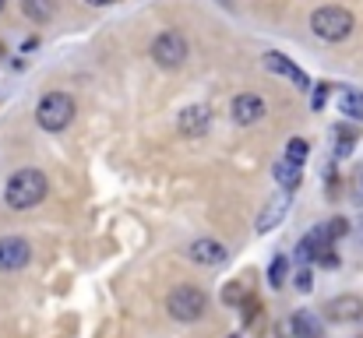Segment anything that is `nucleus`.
<instances>
[{
	"label": "nucleus",
	"instance_id": "9b49d317",
	"mask_svg": "<svg viewBox=\"0 0 363 338\" xmlns=\"http://www.w3.org/2000/svg\"><path fill=\"white\" fill-rule=\"evenodd\" d=\"M286 212H289V194H286V191H279V194L261 208V215H257V232L264 236V232H272L275 225H282Z\"/></svg>",
	"mask_w": 363,
	"mask_h": 338
},
{
	"label": "nucleus",
	"instance_id": "aec40b11",
	"mask_svg": "<svg viewBox=\"0 0 363 338\" xmlns=\"http://www.w3.org/2000/svg\"><path fill=\"white\" fill-rule=\"evenodd\" d=\"M286 271H289V261L279 254V257L268 264V282H272V289H279V286L286 282Z\"/></svg>",
	"mask_w": 363,
	"mask_h": 338
},
{
	"label": "nucleus",
	"instance_id": "1a4fd4ad",
	"mask_svg": "<svg viewBox=\"0 0 363 338\" xmlns=\"http://www.w3.org/2000/svg\"><path fill=\"white\" fill-rule=\"evenodd\" d=\"M187 257L194 261V264H201V268H219V264H226V247L219 243V240H208V236H201V240H194L191 247H187Z\"/></svg>",
	"mask_w": 363,
	"mask_h": 338
},
{
	"label": "nucleus",
	"instance_id": "dca6fc26",
	"mask_svg": "<svg viewBox=\"0 0 363 338\" xmlns=\"http://www.w3.org/2000/svg\"><path fill=\"white\" fill-rule=\"evenodd\" d=\"M307 155H311V145H307L303 137H289V141H286V155H282L286 162L303 166V162H307Z\"/></svg>",
	"mask_w": 363,
	"mask_h": 338
},
{
	"label": "nucleus",
	"instance_id": "f3484780",
	"mask_svg": "<svg viewBox=\"0 0 363 338\" xmlns=\"http://www.w3.org/2000/svg\"><path fill=\"white\" fill-rule=\"evenodd\" d=\"M339 110L346 113L350 120H363V96H357V92H342V96H339Z\"/></svg>",
	"mask_w": 363,
	"mask_h": 338
},
{
	"label": "nucleus",
	"instance_id": "a211bd4d",
	"mask_svg": "<svg viewBox=\"0 0 363 338\" xmlns=\"http://www.w3.org/2000/svg\"><path fill=\"white\" fill-rule=\"evenodd\" d=\"M311 261H318L321 268H339V254H335V247L328 243V240H321L318 243V250H314V257Z\"/></svg>",
	"mask_w": 363,
	"mask_h": 338
},
{
	"label": "nucleus",
	"instance_id": "423d86ee",
	"mask_svg": "<svg viewBox=\"0 0 363 338\" xmlns=\"http://www.w3.org/2000/svg\"><path fill=\"white\" fill-rule=\"evenodd\" d=\"M32 261V247L25 236H0V271H21Z\"/></svg>",
	"mask_w": 363,
	"mask_h": 338
},
{
	"label": "nucleus",
	"instance_id": "2eb2a0df",
	"mask_svg": "<svg viewBox=\"0 0 363 338\" xmlns=\"http://www.w3.org/2000/svg\"><path fill=\"white\" fill-rule=\"evenodd\" d=\"M21 11H25V18H32L35 25H46V21L57 14V0H21Z\"/></svg>",
	"mask_w": 363,
	"mask_h": 338
},
{
	"label": "nucleus",
	"instance_id": "4be33fe9",
	"mask_svg": "<svg viewBox=\"0 0 363 338\" xmlns=\"http://www.w3.org/2000/svg\"><path fill=\"white\" fill-rule=\"evenodd\" d=\"M223 300H226L230 307H240L243 300H247V289H243V282H230V286L223 289Z\"/></svg>",
	"mask_w": 363,
	"mask_h": 338
},
{
	"label": "nucleus",
	"instance_id": "b1692460",
	"mask_svg": "<svg viewBox=\"0 0 363 338\" xmlns=\"http://www.w3.org/2000/svg\"><path fill=\"white\" fill-rule=\"evenodd\" d=\"M293 286H296L300 293H311V289H314V278H311V268H300V271H296V278H293Z\"/></svg>",
	"mask_w": 363,
	"mask_h": 338
},
{
	"label": "nucleus",
	"instance_id": "0eeeda50",
	"mask_svg": "<svg viewBox=\"0 0 363 338\" xmlns=\"http://www.w3.org/2000/svg\"><path fill=\"white\" fill-rule=\"evenodd\" d=\"M180 134L184 137H205L208 127H212V110L205 103H194V106H184L180 110V120H177Z\"/></svg>",
	"mask_w": 363,
	"mask_h": 338
},
{
	"label": "nucleus",
	"instance_id": "393cba45",
	"mask_svg": "<svg viewBox=\"0 0 363 338\" xmlns=\"http://www.w3.org/2000/svg\"><path fill=\"white\" fill-rule=\"evenodd\" d=\"M353 201L363 205V173H360V180H353Z\"/></svg>",
	"mask_w": 363,
	"mask_h": 338
},
{
	"label": "nucleus",
	"instance_id": "a878e982",
	"mask_svg": "<svg viewBox=\"0 0 363 338\" xmlns=\"http://www.w3.org/2000/svg\"><path fill=\"white\" fill-rule=\"evenodd\" d=\"M85 4H92V7H110V4H117V0H85Z\"/></svg>",
	"mask_w": 363,
	"mask_h": 338
},
{
	"label": "nucleus",
	"instance_id": "6e6552de",
	"mask_svg": "<svg viewBox=\"0 0 363 338\" xmlns=\"http://www.w3.org/2000/svg\"><path fill=\"white\" fill-rule=\"evenodd\" d=\"M261 64H264V71H272V74H279V78H289L300 92H307V89H311L307 71H303V67H296L289 57H282V53H275V50H272V53H264V60H261Z\"/></svg>",
	"mask_w": 363,
	"mask_h": 338
},
{
	"label": "nucleus",
	"instance_id": "f03ea898",
	"mask_svg": "<svg viewBox=\"0 0 363 338\" xmlns=\"http://www.w3.org/2000/svg\"><path fill=\"white\" fill-rule=\"evenodd\" d=\"M353 28H357V18H353L346 7L328 4V7H318V11L311 14V32H314L321 43H342V39L353 35Z\"/></svg>",
	"mask_w": 363,
	"mask_h": 338
},
{
	"label": "nucleus",
	"instance_id": "4468645a",
	"mask_svg": "<svg viewBox=\"0 0 363 338\" xmlns=\"http://www.w3.org/2000/svg\"><path fill=\"white\" fill-rule=\"evenodd\" d=\"M282 332H286V335L293 332V338H321V321H318L311 310H300Z\"/></svg>",
	"mask_w": 363,
	"mask_h": 338
},
{
	"label": "nucleus",
	"instance_id": "5701e85b",
	"mask_svg": "<svg viewBox=\"0 0 363 338\" xmlns=\"http://www.w3.org/2000/svg\"><path fill=\"white\" fill-rule=\"evenodd\" d=\"M328 92H332V85H328V81H321V85L314 89V99H311V106H314V110H325V103H328Z\"/></svg>",
	"mask_w": 363,
	"mask_h": 338
},
{
	"label": "nucleus",
	"instance_id": "f8f14e48",
	"mask_svg": "<svg viewBox=\"0 0 363 338\" xmlns=\"http://www.w3.org/2000/svg\"><path fill=\"white\" fill-rule=\"evenodd\" d=\"M325 314H328V321H335V325L357 321V317H363V300L360 296H335V300H328Z\"/></svg>",
	"mask_w": 363,
	"mask_h": 338
},
{
	"label": "nucleus",
	"instance_id": "7ed1b4c3",
	"mask_svg": "<svg viewBox=\"0 0 363 338\" xmlns=\"http://www.w3.org/2000/svg\"><path fill=\"white\" fill-rule=\"evenodd\" d=\"M74 113H78L74 110V99L67 92H46L39 99V106H35V123L43 130L57 134V130H67L74 123Z\"/></svg>",
	"mask_w": 363,
	"mask_h": 338
},
{
	"label": "nucleus",
	"instance_id": "c85d7f7f",
	"mask_svg": "<svg viewBox=\"0 0 363 338\" xmlns=\"http://www.w3.org/2000/svg\"><path fill=\"white\" fill-rule=\"evenodd\" d=\"M230 338H240V335H230Z\"/></svg>",
	"mask_w": 363,
	"mask_h": 338
},
{
	"label": "nucleus",
	"instance_id": "6ab92c4d",
	"mask_svg": "<svg viewBox=\"0 0 363 338\" xmlns=\"http://www.w3.org/2000/svg\"><path fill=\"white\" fill-rule=\"evenodd\" d=\"M335 137H339V145H335V155H339V159L353 155V141H357V134H353L350 127H335Z\"/></svg>",
	"mask_w": 363,
	"mask_h": 338
},
{
	"label": "nucleus",
	"instance_id": "412c9836",
	"mask_svg": "<svg viewBox=\"0 0 363 338\" xmlns=\"http://www.w3.org/2000/svg\"><path fill=\"white\" fill-rule=\"evenodd\" d=\"M318 229H321V236L332 243V240H339V236H346V232H350V222H346V219H332V222L318 225Z\"/></svg>",
	"mask_w": 363,
	"mask_h": 338
},
{
	"label": "nucleus",
	"instance_id": "9d476101",
	"mask_svg": "<svg viewBox=\"0 0 363 338\" xmlns=\"http://www.w3.org/2000/svg\"><path fill=\"white\" fill-rule=\"evenodd\" d=\"M230 113H233V120H237L240 127H250V123H257V120L268 113V106H264V99H261V96H254V92H240V96H233Z\"/></svg>",
	"mask_w": 363,
	"mask_h": 338
},
{
	"label": "nucleus",
	"instance_id": "bb28decb",
	"mask_svg": "<svg viewBox=\"0 0 363 338\" xmlns=\"http://www.w3.org/2000/svg\"><path fill=\"white\" fill-rule=\"evenodd\" d=\"M357 240H360V243H363V222H360V236H357Z\"/></svg>",
	"mask_w": 363,
	"mask_h": 338
},
{
	"label": "nucleus",
	"instance_id": "f257e3e1",
	"mask_svg": "<svg viewBox=\"0 0 363 338\" xmlns=\"http://www.w3.org/2000/svg\"><path fill=\"white\" fill-rule=\"evenodd\" d=\"M46 191H50V184L39 169H18V173H11V180L4 187V201L14 212H28L46 198Z\"/></svg>",
	"mask_w": 363,
	"mask_h": 338
},
{
	"label": "nucleus",
	"instance_id": "39448f33",
	"mask_svg": "<svg viewBox=\"0 0 363 338\" xmlns=\"http://www.w3.org/2000/svg\"><path fill=\"white\" fill-rule=\"evenodd\" d=\"M191 57V46H187V35L177 32V28H166L152 39V60L162 67V71H177L184 67Z\"/></svg>",
	"mask_w": 363,
	"mask_h": 338
},
{
	"label": "nucleus",
	"instance_id": "cd10ccee",
	"mask_svg": "<svg viewBox=\"0 0 363 338\" xmlns=\"http://www.w3.org/2000/svg\"><path fill=\"white\" fill-rule=\"evenodd\" d=\"M4 7H7V0H0V11H4Z\"/></svg>",
	"mask_w": 363,
	"mask_h": 338
},
{
	"label": "nucleus",
	"instance_id": "ddd939ff",
	"mask_svg": "<svg viewBox=\"0 0 363 338\" xmlns=\"http://www.w3.org/2000/svg\"><path fill=\"white\" fill-rule=\"evenodd\" d=\"M272 176L279 180V187H282L286 194H293V191L300 187V180H303V166H296V162H286V159H279V162L272 166Z\"/></svg>",
	"mask_w": 363,
	"mask_h": 338
},
{
	"label": "nucleus",
	"instance_id": "20e7f679",
	"mask_svg": "<svg viewBox=\"0 0 363 338\" xmlns=\"http://www.w3.org/2000/svg\"><path fill=\"white\" fill-rule=\"evenodd\" d=\"M166 310H169L173 321H180V325H194V321L205 317V310H208V296H205L198 286H177V289L169 293V300H166Z\"/></svg>",
	"mask_w": 363,
	"mask_h": 338
}]
</instances>
